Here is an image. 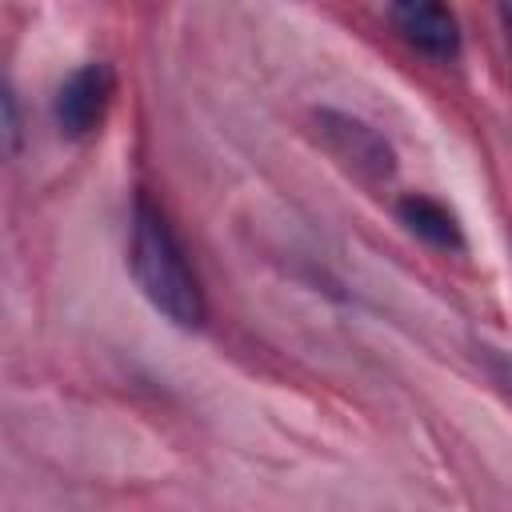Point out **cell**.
Returning <instances> with one entry per match:
<instances>
[{
	"label": "cell",
	"instance_id": "1",
	"mask_svg": "<svg viewBox=\"0 0 512 512\" xmlns=\"http://www.w3.org/2000/svg\"><path fill=\"white\" fill-rule=\"evenodd\" d=\"M128 268H132L136 288L148 296V304L160 316H168L176 328H200L204 324V312H208L204 308V288H200L168 216L148 196H136Z\"/></svg>",
	"mask_w": 512,
	"mask_h": 512
},
{
	"label": "cell",
	"instance_id": "2",
	"mask_svg": "<svg viewBox=\"0 0 512 512\" xmlns=\"http://www.w3.org/2000/svg\"><path fill=\"white\" fill-rule=\"evenodd\" d=\"M112 88H116V80H112V68L108 64H84V68H76L60 84V92L52 100V112H56L60 132L64 136H88L104 120L108 100H112Z\"/></svg>",
	"mask_w": 512,
	"mask_h": 512
},
{
	"label": "cell",
	"instance_id": "3",
	"mask_svg": "<svg viewBox=\"0 0 512 512\" xmlns=\"http://www.w3.org/2000/svg\"><path fill=\"white\" fill-rule=\"evenodd\" d=\"M388 20L396 24V32L424 56L432 60H448L460 52V24L444 4L432 0H404L388 8Z\"/></svg>",
	"mask_w": 512,
	"mask_h": 512
},
{
	"label": "cell",
	"instance_id": "4",
	"mask_svg": "<svg viewBox=\"0 0 512 512\" xmlns=\"http://www.w3.org/2000/svg\"><path fill=\"white\" fill-rule=\"evenodd\" d=\"M320 132L328 136L332 152L344 156L356 172H364L372 180L392 176V148L368 124H360L352 116H340V112H320Z\"/></svg>",
	"mask_w": 512,
	"mask_h": 512
},
{
	"label": "cell",
	"instance_id": "5",
	"mask_svg": "<svg viewBox=\"0 0 512 512\" xmlns=\"http://www.w3.org/2000/svg\"><path fill=\"white\" fill-rule=\"evenodd\" d=\"M396 212H400V220L408 224V232H416V236L428 240L432 248H448V252L464 248V232H460L456 216H452L440 200H432V196H404V200L396 204Z\"/></svg>",
	"mask_w": 512,
	"mask_h": 512
},
{
	"label": "cell",
	"instance_id": "6",
	"mask_svg": "<svg viewBox=\"0 0 512 512\" xmlns=\"http://www.w3.org/2000/svg\"><path fill=\"white\" fill-rule=\"evenodd\" d=\"M500 24H504V36H508V48H512V0L500 4Z\"/></svg>",
	"mask_w": 512,
	"mask_h": 512
}]
</instances>
